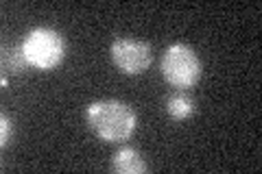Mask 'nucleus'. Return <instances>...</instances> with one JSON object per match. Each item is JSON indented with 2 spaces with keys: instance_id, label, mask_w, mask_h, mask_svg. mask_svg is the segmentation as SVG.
<instances>
[{
  "instance_id": "nucleus-3",
  "label": "nucleus",
  "mask_w": 262,
  "mask_h": 174,
  "mask_svg": "<svg viewBox=\"0 0 262 174\" xmlns=\"http://www.w3.org/2000/svg\"><path fill=\"white\" fill-rule=\"evenodd\" d=\"M22 51L31 68L53 70L66 57V39L61 33L48 27L33 29L22 41Z\"/></svg>"
},
{
  "instance_id": "nucleus-4",
  "label": "nucleus",
  "mask_w": 262,
  "mask_h": 174,
  "mask_svg": "<svg viewBox=\"0 0 262 174\" xmlns=\"http://www.w3.org/2000/svg\"><path fill=\"white\" fill-rule=\"evenodd\" d=\"M110 57L116 68L127 77H138L149 70L153 61V48L149 41L136 37H116L110 46Z\"/></svg>"
},
{
  "instance_id": "nucleus-5",
  "label": "nucleus",
  "mask_w": 262,
  "mask_h": 174,
  "mask_svg": "<svg viewBox=\"0 0 262 174\" xmlns=\"http://www.w3.org/2000/svg\"><path fill=\"white\" fill-rule=\"evenodd\" d=\"M110 168L116 174H142V172L149 170V163L144 161V157L138 148L122 146L120 151L114 153Z\"/></svg>"
},
{
  "instance_id": "nucleus-8",
  "label": "nucleus",
  "mask_w": 262,
  "mask_h": 174,
  "mask_svg": "<svg viewBox=\"0 0 262 174\" xmlns=\"http://www.w3.org/2000/svg\"><path fill=\"white\" fill-rule=\"evenodd\" d=\"M13 135H15L13 120L9 118V115H3V118H0V146L3 148L11 146L13 144Z\"/></svg>"
},
{
  "instance_id": "nucleus-7",
  "label": "nucleus",
  "mask_w": 262,
  "mask_h": 174,
  "mask_svg": "<svg viewBox=\"0 0 262 174\" xmlns=\"http://www.w3.org/2000/svg\"><path fill=\"white\" fill-rule=\"evenodd\" d=\"M31 68L22 46H5L3 48V72L5 74H22Z\"/></svg>"
},
{
  "instance_id": "nucleus-6",
  "label": "nucleus",
  "mask_w": 262,
  "mask_h": 174,
  "mask_svg": "<svg viewBox=\"0 0 262 174\" xmlns=\"http://www.w3.org/2000/svg\"><path fill=\"white\" fill-rule=\"evenodd\" d=\"M166 111L170 118L175 120H186L190 118L194 113V101L190 94H186L184 89H179V92H173L168 98H166Z\"/></svg>"
},
{
  "instance_id": "nucleus-1",
  "label": "nucleus",
  "mask_w": 262,
  "mask_h": 174,
  "mask_svg": "<svg viewBox=\"0 0 262 174\" xmlns=\"http://www.w3.org/2000/svg\"><path fill=\"white\" fill-rule=\"evenodd\" d=\"M88 127L92 133L107 144H125L138 127V115L122 101H96L85 111Z\"/></svg>"
},
{
  "instance_id": "nucleus-2",
  "label": "nucleus",
  "mask_w": 262,
  "mask_h": 174,
  "mask_svg": "<svg viewBox=\"0 0 262 174\" xmlns=\"http://www.w3.org/2000/svg\"><path fill=\"white\" fill-rule=\"evenodd\" d=\"M162 77L177 89L194 87L201 79V59L188 44H173L166 48L160 61Z\"/></svg>"
}]
</instances>
